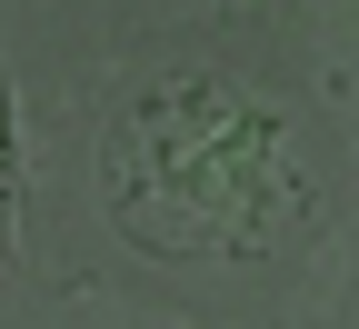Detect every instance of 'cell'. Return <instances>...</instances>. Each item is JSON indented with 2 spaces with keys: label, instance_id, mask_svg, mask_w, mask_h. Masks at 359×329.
I'll list each match as a JSON object with an SVG mask.
<instances>
[{
  "label": "cell",
  "instance_id": "2",
  "mask_svg": "<svg viewBox=\"0 0 359 329\" xmlns=\"http://www.w3.org/2000/svg\"><path fill=\"white\" fill-rule=\"evenodd\" d=\"M20 200H30V140H20V90L0 70V250H11V229H20Z\"/></svg>",
  "mask_w": 359,
  "mask_h": 329
},
{
  "label": "cell",
  "instance_id": "1",
  "mask_svg": "<svg viewBox=\"0 0 359 329\" xmlns=\"http://www.w3.org/2000/svg\"><path fill=\"white\" fill-rule=\"evenodd\" d=\"M50 290L200 329H299L359 250V110L290 11H170L110 30L50 120Z\"/></svg>",
  "mask_w": 359,
  "mask_h": 329
}]
</instances>
